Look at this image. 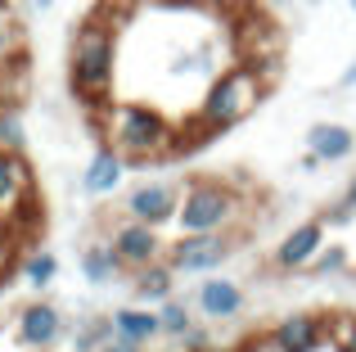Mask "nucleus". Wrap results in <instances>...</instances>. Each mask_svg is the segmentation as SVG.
Instances as JSON below:
<instances>
[{"mask_svg":"<svg viewBox=\"0 0 356 352\" xmlns=\"http://www.w3.org/2000/svg\"><path fill=\"white\" fill-rule=\"evenodd\" d=\"M18 271H23V280L32 285V289H50L54 275H59V257H54L50 248H36V253H27L23 262H18Z\"/></svg>","mask_w":356,"mask_h":352,"instance_id":"a211bd4d","label":"nucleus"},{"mask_svg":"<svg viewBox=\"0 0 356 352\" xmlns=\"http://www.w3.org/2000/svg\"><path fill=\"white\" fill-rule=\"evenodd\" d=\"M0 150L27 154V131H23V122H18L14 109H0Z\"/></svg>","mask_w":356,"mask_h":352,"instance_id":"b1692460","label":"nucleus"},{"mask_svg":"<svg viewBox=\"0 0 356 352\" xmlns=\"http://www.w3.org/2000/svg\"><path fill=\"white\" fill-rule=\"evenodd\" d=\"M190 326H194V307L190 303H181L176 294L167 303H158V330H163V339H181Z\"/></svg>","mask_w":356,"mask_h":352,"instance_id":"aec40b11","label":"nucleus"},{"mask_svg":"<svg viewBox=\"0 0 356 352\" xmlns=\"http://www.w3.org/2000/svg\"><path fill=\"white\" fill-rule=\"evenodd\" d=\"M266 344H270V352H321L325 344H330L325 317L321 312H293V317H284L266 335Z\"/></svg>","mask_w":356,"mask_h":352,"instance_id":"9d476101","label":"nucleus"},{"mask_svg":"<svg viewBox=\"0 0 356 352\" xmlns=\"http://www.w3.org/2000/svg\"><path fill=\"white\" fill-rule=\"evenodd\" d=\"M352 150H356V136L339 122H312V131H307V154H316L321 163H343L352 159Z\"/></svg>","mask_w":356,"mask_h":352,"instance_id":"4468645a","label":"nucleus"},{"mask_svg":"<svg viewBox=\"0 0 356 352\" xmlns=\"http://www.w3.org/2000/svg\"><path fill=\"white\" fill-rule=\"evenodd\" d=\"M27 9H32V14H45V9H54V0H27Z\"/></svg>","mask_w":356,"mask_h":352,"instance_id":"7c9ffc66","label":"nucleus"},{"mask_svg":"<svg viewBox=\"0 0 356 352\" xmlns=\"http://www.w3.org/2000/svg\"><path fill=\"white\" fill-rule=\"evenodd\" d=\"M32 203H36V176L27 168V159L0 150V217L18 221L32 212Z\"/></svg>","mask_w":356,"mask_h":352,"instance_id":"6e6552de","label":"nucleus"},{"mask_svg":"<svg viewBox=\"0 0 356 352\" xmlns=\"http://www.w3.org/2000/svg\"><path fill=\"white\" fill-rule=\"evenodd\" d=\"M136 298L140 303H167L172 298V289H176V271L167 262H149V266H140L136 271Z\"/></svg>","mask_w":356,"mask_h":352,"instance_id":"f3484780","label":"nucleus"},{"mask_svg":"<svg viewBox=\"0 0 356 352\" xmlns=\"http://www.w3.org/2000/svg\"><path fill=\"white\" fill-rule=\"evenodd\" d=\"M108 321H113V339H127V344H136V348H149L154 339H163L158 312H149V307H118Z\"/></svg>","mask_w":356,"mask_h":352,"instance_id":"2eb2a0df","label":"nucleus"},{"mask_svg":"<svg viewBox=\"0 0 356 352\" xmlns=\"http://www.w3.org/2000/svg\"><path fill=\"white\" fill-rule=\"evenodd\" d=\"M122 176H127V159H122L118 150H108V145H99V150L90 154L86 172H81V190H86L90 199H108V194H118Z\"/></svg>","mask_w":356,"mask_h":352,"instance_id":"ddd939ff","label":"nucleus"},{"mask_svg":"<svg viewBox=\"0 0 356 352\" xmlns=\"http://www.w3.org/2000/svg\"><path fill=\"white\" fill-rule=\"evenodd\" d=\"M261 95H266V77H261L252 63H235V68L217 72V77L208 81V90H203V99H199V131L212 136V131L239 127L243 118L261 104Z\"/></svg>","mask_w":356,"mask_h":352,"instance_id":"7ed1b4c3","label":"nucleus"},{"mask_svg":"<svg viewBox=\"0 0 356 352\" xmlns=\"http://www.w3.org/2000/svg\"><path fill=\"white\" fill-rule=\"evenodd\" d=\"M239 248V239L230 230H212V235H181L172 248H167L163 262L172 266L176 275H212L217 266L230 262V253Z\"/></svg>","mask_w":356,"mask_h":352,"instance_id":"39448f33","label":"nucleus"},{"mask_svg":"<svg viewBox=\"0 0 356 352\" xmlns=\"http://www.w3.org/2000/svg\"><path fill=\"white\" fill-rule=\"evenodd\" d=\"M348 266H352L348 244H325L321 253L312 257V266H307V271H312V275H321V280H330V275H343Z\"/></svg>","mask_w":356,"mask_h":352,"instance_id":"4be33fe9","label":"nucleus"},{"mask_svg":"<svg viewBox=\"0 0 356 352\" xmlns=\"http://www.w3.org/2000/svg\"><path fill=\"white\" fill-rule=\"evenodd\" d=\"M63 335H68V321H63V312L54 307V303H45V298L27 303V307L18 312V321H14V339H18V348H27V352H50Z\"/></svg>","mask_w":356,"mask_h":352,"instance_id":"0eeeda50","label":"nucleus"},{"mask_svg":"<svg viewBox=\"0 0 356 352\" xmlns=\"http://www.w3.org/2000/svg\"><path fill=\"white\" fill-rule=\"evenodd\" d=\"M77 266H81V280L95 285V289H99V285H113V280H118V271H122V262H118L113 248H108V239H95V244L81 248Z\"/></svg>","mask_w":356,"mask_h":352,"instance_id":"dca6fc26","label":"nucleus"},{"mask_svg":"<svg viewBox=\"0 0 356 352\" xmlns=\"http://www.w3.org/2000/svg\"><path fill=\"white\" fill-rule=\"evenodd\" d=\"M321 248H325V226L316 217L312 221H298V226L275 244L270 266H275V271H307V266H312V257L321 253Z\"/></svg>","mask_w":356,"mask_h":352,"instance_id":"9b49d317","label":"nucleus"},{"mask_svg":"<svg viewBox=\"0 0 356 352\" xmlns=\"http://www.w3.org/2000/svg\"><path fill=\"white\" fill-rule=\"evenodd\" d=\"M316 221H321L325 230H343V226H352V221H356V212L348 208V199H334V203H325V208H321V217H316Z\"/></svg>","mask_w":356,"mask_h":352,"instance_id":"393cba45","label":"nucleus"},{"mask_svg":"<svg viewBox=\"0 0 356 352\" xmlns=\"http://www.w3.org/2000/svg\"><path fill=\"white\" fill-rule=\"evenodd\" d=\"M339 86H343V90H352V86H356V59L348 63V68H343V77H339Z\"/></svg>","mask_w":356,"mask_h":352,"instance_id":"c85d7f7f","label":"nucleus"},{"mask_svg":"<svg viewBox=\"0 0 356 352\" xmlns=\"http://www.w3.org/2000/svg\"><path fill=\"white\" fill-rule=\"evenodd\" d=\"M18 50H23V32H18V18H14V9H9V0H0V68L18 59Z\"/></svg>","mask_w":356,"mask_h":352,"instance_id":"412c9836","label":"nucleus"},{"mask_svg":"<svg viewBox=\"0 0 356 352\" xmlns=\"http://www.w3.org/2000/svg\"><path fill=\"white\" fill-rule=\"evenodd\" d=\"M9 271H14V239H9V235H0V289H5Z\"/></svg>","mask_w":356,"mask_h":352,"instance_id":"bb28decb","label":"nucleus"},{"mask_svg":"<svg viewBox=\"0 0 356 352\" xmlns=\"http://www.w3.org/2000/svg\"><path fill=\"white\" fill-rule=\"evenodd\" d=\"M325 335H330L334 352H356V317H348V312L325 317Z\"/></svg>","mask_w":356,"mask_h":352,"instance_id":"5701e85b","label":"nucleus"},{"mask_svg":"<svg viewBox=\"0 0 356 352\" xmlns=\"http://www.w3.org/2000/svg\"><path fill=\"white\" fill-rule=\"evenodd\" d=\"M208 352H230V348H208Z\"/></svg>","mask_w":356,"mask_h":352,"instance_id":"473e14b6","label":"nucleus"},{"mask_svg":"<svg viewBox=\"0 0 356 352\" xmlns=\"http://www.w3.org/2000/svg\"><path fill=\"white\" fill-rule=\"evenodd\" d=\"M118 77V32L104 18H86L68 41V86L81 104L104 109Z\"/></svg>","mask_w":356,"mask_h":352,"instance_id":"f03ea898","label":"nucleus"},{"mask_svg":"<svg viewBox=\"0 0 356 352\" xmlns=\"http://www.w3.org/2000/svg\"><path fill=\"white\" fill-rule=\"evenodd\" d=\"M194 312L203 321H235L243 312V285L226 275H203L194 289Z\"/></svg>","mask_w":356,"mask_h":352,"instance_id":"f8f14e48","label":"nucleus"},{"mask_svg":"<svg viewBox=\"0 0 356 352\" xmlns=\"http://www.w3.org/2000/svg\"><path fill=\"white\" fill-rule=\"evenodd\" d=\"M176 344H181V352H208V348H217V344H212V335H208L203 326H190L181 339H176Z\"/></svg>","mask_w":356,"mask_h":352,"instance_id":"a878e982","label":"nucleus"},{"mask_svg":"<svg viewBox=\"0 0 356 352\" xmlns=\"http://www.w3.org/2000/svg\"><path fill=\"white\" fill-rule=\"evenodd\" d=\"M99 352H145V348H136V344H127V339H108Z\"/></svg>","mask_w":356,"mask_h":352,"instance_id":"cd10ccee","label":"nucleus"},{"mask_svg":"<svg viewBox=\"0 0 356 352\" xmlns=\"http://www.w3.org/2000/svg\"><path fill=\"white\" fill-rule=\"evenodd\" d=\"M104 136H108V150H118L127 163H163L181 145L176 122H167L154 104H136V99H108Z\"/></svg>","mask_w":356,"mask_h":352,"instance_id":"f257e3e1","label":"nucleus"},{"mask_svg":"<svg viewBox=\"0 0 356 352\" xmlns=\"http://www.w3.org/2000/svg\"><path fill=\"white\" fill-rule=\"evenodd\" d=\"M108 248L118 253L122 266H131V271H140V266L149 262H163V235H158L154 226H145V221H122L113 226V235H108Z\"/></svg>","mask_w":356,"mask_h":352,"instance_id":"1a4fd4ad","label":"nucleus"},{"mask_svg":"<svg viewBox=\"0 0 356 352\" xmlns=\"http://www.w3.org/2000/svg\"><path fill=\"white\" fill-rule=\"evenodd\" d=\"M348 9H352V14H356V0H348Z\"/></svg>","mask_w":356,"mask_h":352,"instance_id":"2f4dec72","label":"nucleus"},{"mask_svg":"<svg viewBox=\"0 0 356 352\" xmlns=\"http://www.w3.org/2000/svg\"><path fill=\"white\" fill-rule=\"evenodd\" d=\"M181 194H185V185H176V181H140L122 194V212H127V221H145L154 230L172 226L176 212H181Z\"/></svg>","mask_w":356,"mask_h":352,"instance_id":"423d86ee","label":"nucleus"},{"mask_svg":"<svg viewBox=\"0 0 356 352\" xmlns=\"http://www.w3.org/2000/svg\"><path fill=\"white\" fill-rule=\"evenodd\" d=\"M243 212V199L217 176H199L185 181L181 212H176V230L181 235H212V230H230Z\"/></svg>","mask_w":356,"mask_h":352,"instance_id":"20e7f679","label":"nucleus"},{"mask_svg":"<svg viewBox=\"0 0 356 352\" xmlns=\"http://www.w3.org/2000/svg\"><path fill=\"white\" fill-rule=\"evenodd\" d=\"M339 199H348V208L356 212V176H352V181H348V190H343V194H339Z\"/></svg>","mask_w":356,"mask_h":352,"instance_id":"c756f323","label":"nucleus"},{"mask_svg":"<svg viewBox=\"0 0 356 352\" xmlns=\"http://www.w3.org/2000/svg\"><path fill=\"white\" fill-rule=\"evenodd\" d=\"M113 339V321L108 317H86L77 321V330H72V352H99Z\"/></svg>","mask_w":356,"mask_h":352,"instance_id":"6ab92c4d","label":"nucleus"}]
</instances>
